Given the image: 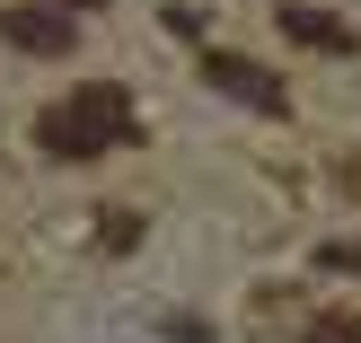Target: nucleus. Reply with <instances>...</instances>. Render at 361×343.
I'll return each instance as SVG.
<instances>
[{
	"instance_id": "5",
	"label": "nucleus",
	"mask_w": 361,
	"mask_h": 343,
	"mask_svg": "<svg viewBox=\"0 0 361 343\" xmlns=\"http://www.w3.org/2000/svg\"><path fill=\"white\" fill-rule=\"evenodd\" d=\"M309 343H361V317H309Z\"/></svg>"
},
{
	"instance_id": "6",
	"label": "nucleus",
	"mask_w": 361,
	"mask_h": 343,
	"mask_svg": "<svg viewBox=\"0 0 361 343\" xmlns=\"http://www.w3.org/2000/svg\"><path fill=\"white\" fill-rule=\"evenodd\" d=\"M44 9H62V18H71V9H106V0H44Z\"/></svg>"
},
{
	"instance_id": "2",
	"label": "nucleus",
	"mask_w": 361,
	"mask_h": 343,
	"mask_svg": "<svg viewBox=\"0 0 361 343\" xmlns=\"http://www.w3.org/2000/svg\"><path fill=\"white\" fill-rule=\"evenodd\" d=\"M203 80L221 88V97L256 106V115H282V106H291V97H282V80H274L264 62H247V53H203Z\"/></svg>"
},
{
	"instance_id": "3",
	"label": "nucleus",
	"mask_w": 361,
	"mask_h": 343,
	"mask_svg": "<svg viewBox=\"0 0 361 343\" xmlns=\"http://www.w3.org/2000/svg\"><path fill=\"white\" fill-rule=\"evenodd\" d=\"M0 35H9L18 53H71V44H80V27H71L62 9H44V0H18V9H0Z\"/></svg>"
},
{
	"instance_id": "4",
	"label": "nucleus",
	"mask_w": 361,
	"mask_h": 343,
	"mask_svg": "<svg viewBox=\"0 0 361 343\" xmlns=\"http://www.w3.org/2000/svg\"><path fill=\"white\" fill-rule=\"evenodd\" d=\"M282 27H291L300 44H317V53H353V27H344V18H326V9H309V0H291Z\"/></svg>"
},
{
	"instance_id": "1",
	"label": "nucleus",
	"mask_w": 361,
	"mask_h": 343,
	"mask_svg": "<svg viewBox=\"0 0 361 343\" xmlns=\"http://www.w3.org/2000/svg\"><path fill=\"white\" fill-rule=\"evenodd\" d=\"M123 141H133V97L106 80L80 88L71 106H53V115H35V150H53V158H106Z\"/></svg>"
},
{
	"instance_id": "7",
	"label": "nucleus",
	"mask_w": 361,
	"mask_h": 343,
	"mask_svg": "<svg viewBox=\"0 0 361 343\" xmlns=\"http://www.w3.org/2000/svg\"><path fill=\"white\" fill-rule=\"evenodd\" d=\"M344 185H353V194H361V158H344Z\"/></svg>"
}]
</instances>
